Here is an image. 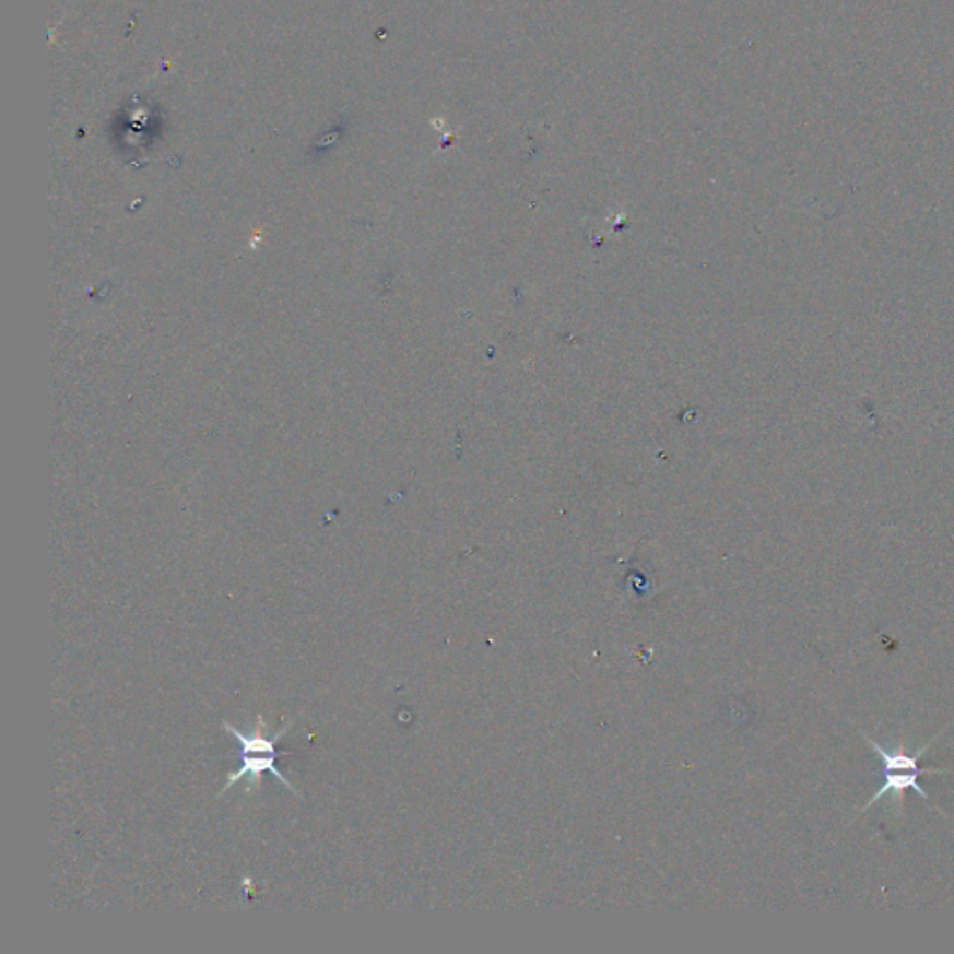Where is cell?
Returning <instances> with one entry per match:
<instances>
[{"label":"cell","mask_w":954,"mask_h":954,"mask_svg":"<svg viewBox=\"0 0 954 954\" xmlns=\"http://www.w3.org/2000/svg\"><path fill=\"white\" fill-rule=\"evenodd\" d=\"M290 726L291 721L290 723H285L284 729H280L279 733L274 734V737L266 739V737H261V734L258 733H240L239 729H235L234 726H229L228 721H224V729H226L232 737H235L240 744V758H243V766H240L239 770L229 774L228 781H226V785L222 787L221 794L228 792L237 781L247 778V776L250 778V787H252L254 781H256V784L260 781L263 772H271L272 776L279 779L280 784H284L293 794H298L297 790L293 789V785H291L290 781H287L279 770H276V766H274V761L279 757V753L274 750V744L284 737L285 731L290 729Z\"/></svg>","instance_id":"cell-1"},{"label":"cell","mask_w":954,"mask_h":954,"mask_svg":"<svg viewBox=\"0 0 954 954\" xmlns=\"http://www.w3.org/2000/svg\"><path fill=\"white\" fill-rule=\"evenodd\" d=\"M884 774L885 784L882 785V789H880L879 792L867 802V805L861 808V813H865L869 808H872V805L879 802L880 798H884L885 794H893V797L897 798L898 803H903L904 792L910 789L916 790L917 794L924 798V800H929V794H927V792L919 787V784H917V778H919V776H924L923 772L884 768Z\"/></svg>","instance_id":"cell-2"}]
</instances>
